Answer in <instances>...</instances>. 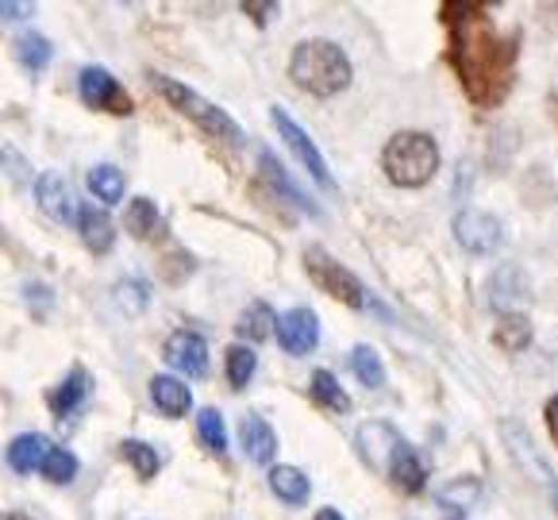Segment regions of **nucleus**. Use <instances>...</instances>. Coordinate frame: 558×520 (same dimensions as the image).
<instances>
[{"mask_svg": "<svg viewBox=\"0 0 558 520\" xmlns=\"http://www.w3.org/2000/svg\"><path fill=\"white\" fill-rule=\"evenodd\" d=\"M444 20L451 27V66L474 105L493 108L509 97L517 82V35H501L482 4H447Z\"/></svg>", "mask_w": 558, "mask_h": 520, "instance_id": "nucleus-1", "label": "nucleus"}, {"mask_svg": "<svg viewBox=\"0 0 558 520\" xmlns=\"http://www.w3.org/2000/svg\"><path fill=\"white\" fill-rule=\"evenodd\" d=\"M351 58L343 55V47L328 39H308L293 50L289 58V77L293 85H301L313 97H336L351 85Z\"/></svg>", "mask_w": 558, "mask_h": 520, "instance_id": "nucleus-2", "label": "nucleus"}, {"mask_svg": "<svg viewBox=\"0 0 558 520\" xmlns=\"http://www.w3.org/2000/svg\"><path fill=\"white\" fill-rule=\"evenodd\" d=\"M381 170L401 190H420L436 178L439 170V147L424 132H397L381 150Z\"/></svg>", "mask_w": 558, "mask_h": 520, "instance_id": "nucleus-3", "label": "nucleus"}, {"mask_svg": "<svg viewBox=\"0 0 558 520\" xmlns=\"http://www.w3.org/2000/svg\"><path fill=\"white\" fill-rule=\"evenodd\" d=\"M150 85H155V89L162 93V97L170 100V105L178 108L181 116H190L201 132L213 135V140L243 143V128H239L220 105H213V100H205L201 93H193L190 85H181V82H173V77H162V74H150Z\"/></svg>", "mask_w": 558, "mask_h": 520, "instance_id": "nucleus-4", "label": "nucleus"}, {"mask_svg": "<svg viewBox=\"0 0 558 520\" xmlns=\"http://www.w3.org/2000/svg\"><path fill=\"white\" fill-rule=\"evenodd\" d=\"M9 467L20 474H32L39 471L43 479L50 482H74L77 474V459L66 451V447H54L47 436H39V432H24V436H16L9 444Z\"/></svg>", "mask_w": 558, "mask_h": 520, "instance_id": "nucleus-5", "label": "nucleus"}, {"mask_svg": "<svg viewBox=\"0 0 558 520\" xmlns=\"http://www.w3.org/2000/svg\"><path fill=\"white\" fill-rule=\"evenodd\" d=\"M304 270H308V278H313L324 293H331V298L343 301V305H351V309L366 305V289H362V281L354 278L343 263H336L324 247L304 251Z\"/></svg>", "mask_w": 558, "mask_h": 520, "instance_id": "nucleus-6", "label": "nucleus"}, {"mask_svg": "<svg viewBox=\"0 0 558 520\" xmlns=\"http://www.w3.org/2000/svg\"><path fill=\"white\" fill-rule=\"evenodd\" d=\"M270 120H274V128L281 132V140L289 143V150H293L296 158H301V166L308 173H313L316 182L320 185H328V190H336V178H331V170H328V162L320 158V150H316V143L308 140V132H304L301 124H296L293 116L286 112V108H270Z\"/></svg>", "mask_w": 558, "mask_h": 520, "instance_id": "nucleus-7", "label": "nucleus"}, {"mask_svg": "<svg viewBox=\"0 0 558 520\" xmlns=\"http://www.w3.org/2000/svg\"><path fill=\"white\" fill-rule=\"evenodd\" d=\"M454 240H459L462 251H470V255H493V251L501 247L505 231H501V220L493 213L466 208V213H459V220H454Z\"/></svg>", "mask_w": 558, "mask_h": 520, "instance_id": "nucleus-8", "label": "nucleus"}, {"mask_svg": "<svg viewBox=\"0 0 558 520\" xmlns=\"http://www.w3.org/2000/svg\"><path fill=\"white\" fill-rule=\"evenodd\" d=\"M82 100L89 108H100V112H112V116H132L135 112L128 89H123V85L100 66L82 70Z\"/></svg>", "mask_w": 558, "mask_h": 520, "instance_id": "nucleus-9", "label": "nucleus"}, {"mask_svg": "<svg viewBox=\"0 0 558 520\" xmlns=\"http://www.w3.org/2000/svg\"><path fill=\"white\" fill-rule=\"evenodd\" d=\"M166 363H170L173 371L190 374V378H201V374L208 371L205 336H197V331H190V328L173 331V336L166 339Z\"/></svg>", "mask_w": 558, "mask_h": 520, "instance_id": "nucleus-10", "label": "nucleus"}, {"mask_svg": "<svg viewBox=\"0 0 558 520\" xmlns=\"http://www.w3.org/2000/svg\"><path fill=\"white\" fill-rule=\"evenodd\" d=\"M278 343L289 355H308L320 343V321H316L313 309H289L278 321Z\"/></svg>", "mask_w": 558, "mask_h": 520, "instance_id": "nucleus-11", "label": "nucleus"}, {"mask_svg": "<svg viewBox=\"0 0 558 520\" xmlns=\"http://www.w3.org/2000/svg\"><path fill=\"white\" fill-rule=\"evenodd\" d=\"M35 201H39V208L54 223H74L77 216H82L74 205V193H70L66 178H62L58 170H47L39 182H35Z\"/></svg>", "mask_w": 558, "mask_h": 520, "instance_id": "nucleus-12", "label": "nucleus"}, {"mask_svg": "<svg viewBox=\"0 0 558 520\" xmlns=\"http://www.w3.org/2000/svg\"><path fill=\"white\" fill-rule=\"evenodd\" d=\"M239 444H243L251 462H270L278 455V436H274V428L258 413H246L239 421Z\"/></svg>", "mask_w": 558, "mask_h": 520, "instance_id": "nucleus-13", "label": "nucleus"}, {"mask_svg": "<svg viewBox=\"0 0 558 520\" xmlns=\"http://www.w3.org/2000/svg\"><path fill=\"white\" fill-rule=\"evenodd\" d=\"M389 482H393L401 494H420V489L427 486V471H424V462H420V455L412 451L409 444L397 447L393 462H389Z\"/></svg>", "mask_w": 558, "mask_h": 520, "instance_id": "nucleus-14", "label": "nucleus"}, {"mask_svg": "<svg viewBox=\"0 0 558 520\" xmlns=\"http://www.w3.org/2000/svg\"><path fill=\"white\" fill-rule=\"evenodd\" d=\"M150 397H155V404L162 409L170 421H178V416L190 413V404H193V394L185 382L170 378V374H158V378H150Z\"/></svg>", "mask_w": 558, "mask_h": 520, "instance_id": "nucleus-15", "label": "nucleus"}, {"mask_svg": "<svg viewBox=\"0 0 558 520\" xmlns=\"http://www.w3.org/2000/svg\"><path fill=\"white\" fill-rule=\"evenodd\" d=\"M77 228H82V240H85V247H89V251H97V255L112 251L116 231H112V220H108L105 208L85 205V208H82V216H77Z\"/></svg>", "mask_w": 558, "mask_h": 520, "instance_id": "nucleus-16", "label": "nucleus"}, {"mask_svg": "<svg viewBox=\"0 0 558 520\" xmlns=\"http://www.w3.org/2000/svg\"><path fill=\"white\" fill-rule=\"evenodd\" d=\"M85 394H89V374H85L82 366H74V371L66 374V382H62V386L50 389V397H47L50 413H54V416H70L77 404L85 401Z\"/></svg>", "mask_w": 558, "mask_h": 520, "instance_id": "nucleus-17", "label": "nucleus"}, {"mask_svg": "<svg viewBox=\"0 0 558 520\" xmlns=\"http://www.w3.org/2000/svg\"><path fill=\"white\" fill-rule=\"evenodd\" d=\"M278 321H281V316H274V309L266 305V301H255V305L243 309V316H239L235 331L243 339H251V343H263V339L278 336Z\"/></svg>", "mask_w": 558, "mask_h": 520, "instance_id": "nucleus-18", "label": "nucleus"}, {"mask_svg": "<svg viewBox=\"0 0 558 520\" xmlns=\"http://www.w3.org/2000/svg\"><path fill=\"white\" fill-rule=\"evenodd\" d=\"M493 343L501 347V351H512V355L532 347V321L524 313H501V321L493 328Z\"/></svg>", "mask_w": 558, "mask_h": 520, "instance_id": "nucleus-19", "label": "nucleus"}, {"mask_svg": "<svg viewBox=\"0 0 558 520\" xmlns=\"http://www.w3.org/2000/svg\"><path fill=\"white\" fill-rule=\"evenodd\" d=\"M123 228L132 231L135 240H155L162 235V216H158V205L147 197H135L128 205V216H123Z\"/></svg>", "mask_w": 558, "mask_h": 520, "instance_id": "nucleus-20", "label": "nucleus"}, {"mask_svg": "<svg viewBox=\"0 0 558 520\" xmlns=\"http://www.w3.org/2000/svg\"><path fill=\"white\" fill-rule=\"evenodd\" d=\"M270 489H274V497H281L286 505H304V501H308V494H313V486H308L304 471H296V467H274V471H270Z\"/></svg>", "mask_w": 558, "mask_h": 520, "instance_id": "nucleus-21", "label": "nucleus"}, {"mask_svg": "<svg viewBox=\"0 0 558 520\" xmlns=\"http://www.w3.org/2000/svg\"><path fill=\"white\" fill-rule=\"evenodd\" d=\"M351 371L366 389L386 386V366H381V355L374 351V347H366V343L354 347V351H351Z\"/></svg>", "mask_w": 558, "mask_h": 520, "instance_id": "nucleus-22", "label": "nucleus"}, {"mask_svg": "<svg viewBox=\"0 0 558 520\" xmlns=\"http://www.w3.org/2000/svg\"><path fill=\"white\" fill-rule=\"evenodd\" d=\"M313 397L324 404V409H331V413H347V409H351V397L343 394V386H339L331 371L313 374Z\"/></svg>", "mask_w": 558, "mask_h": 520, "instance_id": "nucleus-23", "label": "nucleus"}, {"mask_svg": "<svg viewBox=\"0 0 558 520\" xmlns=\"http://www.w3.org/2000/svg\"><path fill=\"white\" fill-rule=\"evenodd\" d=\"M120 455H123L128 462H132L135 474H140L143 482L155 479V474H158V462H162V459H158L155 447L143 444V439H123V444H120Z\"/></svg>", "mask_w": 558, "mask_h": 520, "instance_id": "nucleus-24", "label": "nucleus"}, {"mask_svg": "<svg viewBox=\"0 0 558 520\" xmlns=\"http://www.w3.org/2000/svg\"><path fill=\"white\" fill-rule=\"evenodd\" d=\"M89 190L97 193V201L116 205V201H123V173L116 170V166H93V170H89Z\"/></svg>", "mask_w": 558, "mask_h": 520, "instance_id": "nucleus-25", "label": "nucleus"}, {"mask_svg": "<svg viewBox=\"0 0 558 520\" xmlns=\"http://www.w3.org/2000/svg\"><path fill=\"white\" fill-rule=\"evenodd\" d=\"M197 436L213 455H223V447H228V428H223V416L216 413V409H201L197 413Z\"/></svg>", "mask_w": 558, "mask_h": 520, "instance_id": "nucleus-26", "label": "nucleus"}, {"mask_svg": "<svg viewBox=\"0 0 558 520\" xmlns=\"http://www.w3.org/2000/svg\"><path fill=\"white\" fill-rule=\"evenodd\" d=\"M255 366H258V355L251 347H228V382L231 389H243L246 382L255 378Z\"/></svg>", "mask_w": 558, "mask_h": 520, "instance_id": "nucleus-27", "label": "nucleus"}, {"mask_svg": "<svg viewBox=\"0 0 558 520\" xmlns=\"http://www.w3.org/2000/svg\"><path fill=\"white\" fill-rule=\"evenodd\" d=\"M16 58L24 62L27 70H32V74H39V70L50 62V43L43 39V35H35V32L20 35V39H16Z\"/></svg>", "mask_w": 558, "mask_h": 520, "instance_id": "nucleus-28", "label": "nucleus"}, {"mask_svg": "<svg viewBox=\"0 0 558 520\" xmlns=\"http://www.w3.org/2000/svg\"><path fill=\"white\" fill-rule=\"evenodd\" d=\"M263 170H266V178H270V182H274V185H278V190H281V193H286V197H289V201H293V205H301V208H304V213H313V216H316V205H313V201H308V197H304V193H301V190H296V185H293V182H289L286 173H281L278 158H274V155H270V150H263Z\"/></svg>", "mask_w": 558, "mask_h": 520, "instance_id": "nucleus-29", "label": "nucleus"}, {"mask_svg": "<svg viewBox=\"0 0 558 520\" xmlns=\"http://www.w3.org/2000/svg\"><path fill=\"white\" fill-rule=\"evenodd\" d=\"M439 501L451 505V509H459V512L474 509V501H477V482H474V479L454 482V486H447L444 494H439Z\"/></svg>", "mask_w": 558, "mask_h": 520, "instance_id": "nucleus-30", "label": "nucleus"}, {"mask_svg": "<svg viewBox=\"0 0 558 520\" xmlns=\"http://www.w3.org/2000/svg\"><path fill=\"white\" fill-rule=\"evenodd\" d=\"M116 301H120L123 309H132V313H140V309H147V301H150V293H147V286L143 281H120L116 286Z\"/></svg>", "mask_w": 558, "mask_h": 520, "instance_id": "nucleus-31", "label": "nucleus"}, {"mask_svg": "<svg viewBox=\"0 0 558 520\" xmlns=\"http://www.w3.org/2000/svg\"><path fill=\"white\" fill-rule=\"evenodd\" d=\"M158 274H162L166 281H181L185 274H193V258L185 255V251H173V255H166V263L158 266Z\"/></svg>", "mask_w": 558, "mask_h": 520, "instance_id": "nucleus-32", "label": "nucleus"}, {"mask_svg": "<svg viewBox=\"0 0 558 520\" xmlns=\"http://www.w3.org/2000/svg\"><path fill=\"white\" fill-rule=\"evenodd\" d=\"M543 416H547V432H550V444L558 447V394L547 401V409H543Z\"/></svg>", "mask_w": 558, "mask_h": 520, "instance_id": "nucleus-33", "label": "nucleus"}, {"mask_svg": "<svg viewBox=\"0 0 558 520\" xmlns=\"http://www.w3.org/2000/svg\"><path fill=\"white\" fill-rule=\"evenodd\" d=\"M243 12H255L258 24H266V20H270V12H278V4H251V0H246Z\"/></svg>", "mask_w": 558, "mask_h": 520, "instance_id": "nucleus-34", "label": "nucleus"}, {"mask_svg": "<svg viewBox=\"0 0 558 520\" xmlns=\"http://www.w3.org/2000/svg\"><path fill=\"white\" fill-rule=\"evenodd\" d=\"M316 520H343V517H339L336 509H320V512H316Z\"/></svg>", "mask_w": 558, "mask_h": 520, "instance_id": "nucleus-35", "label": "nucleus"}, {"mask_svg": "<svg viewBox=\"0 0 558 520\" xmlns=\"http://www.w3.org/2000/svg\"><path fill=\"white\" fill-rule=\"evenodd\" d=\"M0 520H32V517H24V512H4Z\"/></svg>", "mask_w": 558, "mask_h": 520, "instance_id": "nucleus-36", "label": "nucleus"}, {"mask_svg": "<svg viewBox=\"0 0 558 520\" xmlns=\"http://www.w3.org/2000/svg\"><path fill=\"white\" fill-rule=\"evenodd\" d=\"M555 509H558V489H555Z\"/></svg>", "mask_w": 558, "mask_h": 520, "instance_id": "nucleus-37", "label": "nucleus"}]
</instances>
